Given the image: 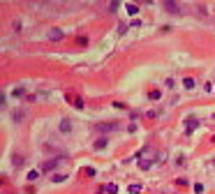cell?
I'll use <instances>...</instances> for the list:
<instances>
[{
  "mask_svg": "<svg viewBox=\"0 0 215 194\" xmlns=\"http://www.w3.org/2000/svg\"><path fill=\"white\" fill-rule=\"evenodd\" d=\"M134 159L139 162V169H150L153 164H155V150H153L150 146H146L143 150H139L134 155Z\"/></svg>",
  "mask_w": 215,
  "mask_h": 194,
  "instance_id": "1",
  "label": "cell"
},
{
  "mask_svg": "<svg viewBox=\"0 0 215 194\" xmlns=\"http://www.w3.org/2000/svg\"><path fill=\"white\" fill-rule=\"evenodd\" d=\"M65 159H67V157H65V155H60V157H58V155H56V157H51V159H49V162H44L42 171H44V173H51L53 169H58V167H60V164H65Z\"/></svg>",
  "mask_w": 215,
  "mask_h": 194,
  "instance_id": "2",
  "label": "cell"
},
{
  "mask_svg": "<svg viewBox=\"0 0 215 194\" xmlns=\"http://www.w3.org/2000/svg\"><path fill=\"white\" fill-rule=\"evenodd\" d=\"M118 123L116 120H106V123H97V125H95V132H100V134H109V132H116L118 130Z\"/></svg>",
  "mask_w": 215,
  "mask_h": 194,
  "instance_id": "3",
  "label": "cell"
},
{
  "mask_svg": "<svg viewBox=\"0 0 215 194\" xmlns=\"http://www.w3.org/2000/svg\"><path fill=\"white\" fill-rule=\"evenodd\" d=\"M197 127H199V120H197L194 115H190L187 120H185V132H187V134H192V132L197 130Z\"/></svg>",
  "mask_w": 215,
  "mask_h": 194,
  "instance_id": "4",
  "label": "cell"
},
{
  "mask_svg": "<svg viewBox=\"0 0 215 194\" xmlns=\"http://www.w3.org/2000/svg\"><path fill=\"white\" fill-rule=\"evenodd\" d=\"M49 39H51V42L63 39V30H60V28H51V30H49Z\"/></svg>",
  "mask_w": 215,
  "mask_h": 194,
  "instance_id": "5",
  "label": "cell"
},
{
  "mask_svg": "<svg viewBox=\"0 0 215 194\" xmlns=\"http://www.w3.org/2000/svg\"><path fill=\"white\" fill-rule=\"evenodd\" d=\"M69 132H72V120H67V118L60 120V134H69Z\"/></svg>",
  "mask_w": 215,
  "mask_h": 194,
  "instance_id": "6",
  "label": "cell"
},
{
  "mask_svg": "<svg viewBox=\"0 0 215 194\" xmlns=\"http://www.w3.org/2000/svg\"><path fill=\"white\" fill-rule=\"evenodd\" d=\"M164 9L171 12V14H180V7L176 5V2H164Z\"/></svg>",
  "mask_w": 215,
  "mask_h": 194,
  "instance_id": "7",
  "label": "cell"
},
{
  "mask_svg": "<svg viewBox=\"0 0 215 194\" xmlns=\"http://www.w3.org/2000/svg\"><path fill=\"white\" fill-rule=\"evenodd\" d=\"M183 86H185V88H187V90H192L194 86H197V81H194L192 76H185V79H183Z\"/></svg>",
  "mask_w": 215,
  "mask_h": 194,
  "instance_id": "8",
  "label": "cell"
},
{
  "mask_svg": "<svg viewBox=\"0 0 215 194\" xmlns=\"http://www.w3.org/2000/svg\"><path fill=\"white\" fill-rule=\"evenodd\" d=\"M12 118H14V123H19V120H23V118H26V111H12Z\"/></svg>",
  "mask_w": 215,
  "mask_h": 194,
  "instance_id": "9",
  "label": "cell"
},
{
  "mask_svg": "<svg viewBox=\"0 0 215 194\" xmlns=\"http://www.w3.org/2000/svg\"><path fill=\"white\" fill-rule=\"evenodd\" d=\"M51 180H53V183H65L67 176H65V173H51Z\"/></svg>",
  "mask_w": 215,
  "mask_h": 194,
  "instance_id": "10",
  "label": "cell"
},
{
  "mask_svg": "<svg viewBox=\"0 0 215 194\" xmlns=\"http://www.w3.org/2000/svg\"><path fill=\"white\" fill-rule=\"evenodd\" d=\"M125 9L130 12V16H132V14H136V12H139V5H132V2H127V5H125Z\"/></svg>",
  "mask_w": 215,
  "mask_h": 194,
  "instance_id": "11",
  "label": "cell"
},
{
  "mask_svg": "<svg viewBox=\"0 0 215 194\" xmlns=\"http://www.w3.org/2000/svg\"><path fill=\"white\" fill-rule=\"evenodd\" d=\"M104 146H106V139H97L93 148H95V150H102V148H104Z\"/></svg>",
  "mask_w": 215,
  "mask_h": 194,
  "instance_id": "12",
  "label": "cell"
},
{
  "mask_svg": "<svg viewBox=\"0 0 215 194\" xmlns=\"http://www.w3.org/2000/svg\"><path fill=\"white\" fill-rule=\"evenodd\" d=\"M26 178H28V180H37V178H39V171H37V169H32V171H28Z\"/></svg>",
  "mask_w": 215,
  "mask_h": 194,
  "instance_id": "13",
  "label": "cell"
},
{
  "mask_svg": "<svg viewBox=\"0 0 215 194\" xmlns=\"http://www.w3.org/2000/svg\"><path fill=\"white\" fill-rule=\"evenodd\" d=\"M104 189H106V192H111V194H116V192H118V185H116V183H109V185H104Z\"/></svg>",
  "mask_w": 215,
  "mask_h": 194,
  "instance_id": "14",
  "label": "cell"
},
{
  "mask_svg": "<svg viewBox=\"0 0 215 194\" xmlns=\"http://www.w3.org/2000/svg\"><path fill=\"white\" fill-rule=\"evenodd\" d=\"M127 189H130V194H136V192H141V185H139V183H134V185H130Z\"/></svg>",
  "mask_w": 215,
  "mask_h": 194,
  "instance_id": "15",
  "label": "cell"
},
{
  "mask_svg": "<svg viewBox=\"0 0 215 194\" xmlns=\"http://www.w3.org/2000/svg\"><path fill=\"white\" fill-rule=\"evenodd\" d=\"M194 192H197V194H204V185H201V183H194Z\"/></svg>",
  "mask_w": 215,
  "mask_h": 194,
  "instance_id": "16",
  "label": "cell"
},
{
  "mask_svg": "<svg viewBox=\"0 0 215 194\" xmlns=\"http://www.w3.org/2000/svg\"><path fill=\"white\" fill-rule=\"evenodd\" d=\"M12 162H14V167H19V164H23L26 159H23V157H19V155H14V159H12Z\"/></svg>",
  "mask_w": 215,
  "mask_h": 194,
  "instance_id": "17",
  "label": "cell"
},
{
  "mask_svg": "<svg viewBox=\"0 0 215 194\" xmlns=\"http://www.w3.org/2000/svg\"><path fill=\"white\" fill-rule=\"evenodd\" d=\"M23 95H26L23 88H14V97H23Z\"/></svg>",
  "mask_w": 215,
  "mask_h": 194,
  "instance_id": "18",
  "label": "cell"
},
{
  "mask_svg": "<svg viewBox=\"0 0 215 194\" xmlns=\"http://www.w3.org/2000/svg\"><path fill=\"white\" fill-rule=\"evenodd\" d=\"M160 97H162V93H160V90H153V93H150V100H160Z\"/></svg>",
  "mask_w": 215,
  "mask_h": 194,
  "instance_id": "19",
  "label": "cell"
},
{
  "mask_svg": "<svg viewBox=\"0 0 215 194\" xmlns=\"http://www.w3.org/2000/svg\"><path fill=\"white\" fill-rule=\"evenodd\" d=\"M125 30H127V26H125V23H120V26H118V35H123Z\"/></svg>",
  "mask_w": 215,
  "mask_h": 194,
  "instance_id": "20",
  "label": "cell"
},
{
  "mask_svg": "<svg viewBox=\"0 0 215 194\" xmlns=\"http://www.w3.org/2000/svg\"><path fill=\"white\" fill-rule=\"evenodd\" d=\"M213 164H215V159H213Z\"/></svg>",
  "mask_w": 215,
  "mask_h": 194,
  "instance_id": "21",
  "label": "cell"
}]
</instances>
